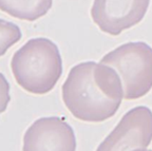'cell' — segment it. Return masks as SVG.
Returning <instances> with one entry per match:
<instances>
[{
  "mask_svg": "<svg viewBox=\"0 0 152 151\" xmlns=\"http://www.w3.org/2000/svg\"><path fill=\"white\" fill-rule=\"evenodd\" d=\"M62 100L75 118L100 123L114 116L124 98L117 72L104 64L86 62L70 70L61 88Z\"/></svg>",
  "mask_w": 152,
  "mask_h": 151,
  "instance_id": "1",
  "label": "cell"
},
{
  "mask_svg": "<svg viewBox=\"0 0 152 151\" xmlns=\"http://www.w3.org/2000/svg\"><path fill=\"white\" fill-rule=\"evenodd\" d=\"M11 68L16 83L32 94H47L62 75L59 49L49 38L28 40L14 53Z\"/></svg>",
  "mask_w": 152,
  "mask_h": 151,
  "instance_id": "2",
  "label": "cell"
},
{
  "mask_svg": "<svg viewBox=\"0 0 152 151\" xmlns=\"http://www.w3.org/2000/svg\"><path fill=\"white\" fill-rule=\"evenodd\" d=\"M100 62L117 72L125 99H138L152 89V48L146 43L119 45L104 55Z\"/></svg>",
  "mask_w": 152,
  "mask_h": 151,
  "instance_id": "3",
  "label": "cell"
},
{
  "mask_svg": "<svg viewBox=\"0 0 152 151\" xmlns=\"http://www.w3.org/2000/svg\"><path fill=\"white\" fill-rule=\"evenodd\" d=\"M152 142V111L137 106L123 116L96 151H147Z\"/></svg>",
  "mask_w": 152,
  "mask_h": 151,
  "instance_id": "4",
  "label": "cell"
},
{
  "mask_svg": "<svg viewBox=\"0 0 152 151\" xmlns=\"http://www.w3.org/2000/svg\"><path fill=\"white\" fill-rule=\"evenodd\" d=\"M149 4L150 0H94L91 17L100 31L117 36L140 23Z\"/></svg>",
  "mask_w": 152,
  "mask_h": 151,
  "instance_id": "5",
  "label": "cell"
},
{
  "mask_svg": "<svg viewBox=\"0 0 152 151\" xmlns=\"http://www.w3.org/2000/svg\"><path fill=\"white\" fill-rule=\"evenodd\" d=\"M22 151H76L73 128L58 116L38 118L24 133Z\"/></svg>",
  "mask_w": 152,
  "mask_h": 151,
  "instance_id": "6",
  "label": "cell"
},
{
  "mask_svg": "<svg viewBox=\"0 0 152 151\" xmlns=\"http://www.w3.org/2000/svg\"><path fill=\"white\" fill-rule=\"evenodd\" d=\"M53 0H0V11L20 20L35 21L52 7Z\"/></svg>",
  "mask_w": 152,
  "mask_h": 151,
  "instance_id": "7",
  "label": "cell"
},
{
  "mask_svg": "<svg viewBox=\"0 0 152 151\" xmlns=\"http://www.w3.org/2000/svg\"><path fill=\"white\" fill-rule=\"evenodd\" d=\"M21 30L14 22L0 19V57L21 39Z\"/></svg>",
  "mask_w": 152,
  "mask_h": 151,
  "instance_id": "8",
  "label": "cell"
},
{
  "mask_svg": "<svg viewBox=\"0 0 152 151\" xmlns=\"http://www.w3.org/2000/svg\"><path fill=\"white\" fill-rule=\"evenodd\" d=\"M10 90H11V86L9 81L5 78V76L0 72V115L3 112H5L11 102Z\"/></svg>",
  "mask_w": 152,
  "mask_h": 151,
  "instance_id": "9",
  "label": "cell"
},
{
  "mask_svg": "<svg viewBox=\"0 0 152 151\" xmlns=\"http://www.w3.org/2000/svg\"><path fill=\"white\" fill-rule=\"evenodd\" d=\"M147 151H152V149H148V150Z\"/></svg>",
  "mask_w": 152,
  "mask_h": 151,
  "instance_id": "10",
  "label": "cell"
}]
</instances>
